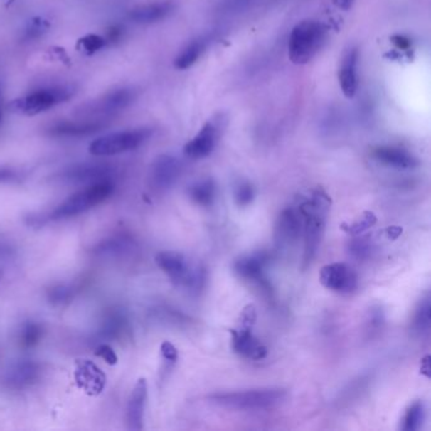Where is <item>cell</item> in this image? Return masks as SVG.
Masks as SVG:
<instances>
[{
    "label": "cell",
    "instance_id": "obj_41",
    "mask_svg": "<svg viewBox=\"0 0 431 431\" xmlns=\"http://www.w3.org/2000/svg\"><path fill=\"white\" fill-rule=\"evenodd\" d=\"M14 253V250L11 248L9 244L4 243L0 240V260H6L9 258Z\"/></svg>",
    "mask_w": 431,
    "mask_h": 431
},
{
    "label": "cell",
    "instance_id": "obj_7",
    "mask_svg": "<svg viewBox=\"0 0 431 431\" xmlns=\"http://www.w3.org/2000/svg\"><path fill=\"white\" fill-rule=\"evenodd\" d=\"M134 99L136 91L131 87L115 89L92 102L81 105L76 114V118L108 122L114 115L128 108L132 102H134Z\"/></svg>",
    "mask_w": 431,
    "mask_h": 431
},
{
    "label": "cell",
    "instance_id": "obj_38",
    "mask_svg": "<svg viewBox=\"0 0 431 431\" xmlns=\"http://www.w3.org/2000/svg\"><path fill=\"white\" fill-rule=\"evenodd\" d=\"M255 318H257V315H255V307H253V305L245 307L243 312H242V326L252 328L253 324H255Z\"/></svg>",
    "mask_w": 431,
    "mask_h": 431
},
{
    "label": "cell",
    "instance_id": "obj_26",
    "mask_svg": "<svg viewBox=\"0 0 431 431\" xmlns=\"http://www.w3.org/2000/svg\"><path fill=\"white\" fill-rule=\"evenodd\" d=\"M425 405L417 401L410 406L406 414L403 416L401 430L416 431L420 429L425 421Z\"/></svg>",
    "mask_w": 431,
    "mask_h": 431
},
{
    "label": "cell",
    "instance_id": "obj_19",
    "mask_svg": "<svg viewBox=\"0 0 431 431\" xmlns=\"http://www.w3.org/2000/svg\"><path fill=\"white\" fill-rule=\"evenodd\" d=\"M175 11V3L172 0H156L152 3L134 6L129 11L128 17L137 24H152L165 21Z\"/></svg>",
    "mask_w": 431,
    "mask_h": 431
},
{
    "label": "cell",
    "instance_id": "obj_1",
    "mask_svg": "<svg viewBox=\"0 0 431 431\" xmlns=\"http://www.w3.org/2000/svg\"><path fill=\"white\" fill-rule=\"evenodd\" d=\"M331 199L323 188H314L312 195L300 205L304 229V257L302 267L307 268L314 261L323 240Z\"/></svg>",
    "mask_w": 431,
    "mask_h": 431
},
{
    "label": "cell",
    "instance_id": "obj_22",
    "mask_svg": "<svg viewBox=\"0 0 431 431\" xmlns=\"http://www.w3.org/2000/svg\"><path fill=\"white\" fill-rule=\"evenodd\" d=\"M127 329H128V319L125 312L122 309L114 307L109 309L108 312L104 314L99 334L104 339L115 341L122 338Z\"/></svg>",
    "mask_w": 431,
    "mask_h": 431
},
{
    "label": "cell",
    "instance_id": "obj_8",
    "mask_svg": "<svg viewBox=\"0 0 431 431\" xmlns=\"http://www.w3.org/2000/svg\"><path fill=\"white\" fill-rule=\"evenodd\" d=\"M319 280L324 287L339 294H351L358 287L357 273L352 267L341 262L324 266L319 273Z\"/></svg>",
    "mask_w": 431,
    "mask_h": 431
},
{
    "label": "cell",
    "instance_id": "obj_28",
    "mask_svg": "<svg viewBox=\"0 0 431 431\" xmlns=\"http://www.w3.org/2000/svg\"><path fill=\"white\" fill-rule=\"evenodd\" d=\"M376 223H377V216H376L375 213H372V211H363L354 220V223H352V224L343 223L341 228V230H344V232L351 234L353 237H356V235H359V234L366 232L369 228L373 227Z\"/></svg>",
    "mask_w": 431,
    "mask_h": 431
},
{
    "label": "cell",
    "instance_id": "obj_4",
    "mask_svg": "<svg viewBox=\"0 0 431 431\" xmlns=\"http://www.w3.org/2000/svg\"><path fill=\"white\" fill-rule=\"evenodd\" d=\"M287 398V391L284 388H255L245 391L220 392L211 395V403L227 409L239 411H258L272 409Z\"/></svg>",
    "mask_w": 431,
    "mask_h": 431
},
{
    "label": "cell",
    "instance_id": "obj_43",
    "mask_svg": "<svg viewBox=\"0 0 431 431\" xmlns=\"http://www.w3.org/2000/svg\"><path fill=\"white\" fill-rule=\"evenodd\" d=\"M1 118H3V105H1V90H0V123H1Z\"/></svg>",
    "mask_w": 431,
    "mask_h": 431
},
{
    "label": "cell",
    "instance_id": "obj_35",
    "mask_svg": "<svg viewBox=\"0 0 431 431\" xmlns=\"http://www.w3.org/2000/svg\"><path fill=\"white\" fill-rule=\"evenodd\" d=\"M94 354H95L97 357L104 359V361H105L107 363L110 364V366L118 363V356H117V353L114 352L113 348L108 346V344H100V346H97V348H95Z\"/></svg>",
    "mask_w": 431,
    "mask_h": 431
},
{
    "label": "cell",
    "instance_id": "obj_10",
    "mask_svg": "<svg viewBox=\"0 0 431 431\" xmlns=\"http://www.w3.org/2000/svg\"><path fill=\"white\" fill-rule=\"evenodd\" d=\"M43 373L42 364L32 359H22L11 364L4 375V385L14 391L26 390L41 380Z\"/></svg>",
    "mask_w": 431,
    "mask_h": 431
},
{
    "label": "cell",
    "instance_id": "obj_11",
    "mask_svg": "<svg viewBox=\"0 0 431 431\" xmlns=\"http://www.w3.org/2000/svg\"><path fill=\"white\" fill-rule=\"evenodd\" d=\"M268 263V255L265 252L244 255L234 263V271L239 277L250 284H255L263 291L270 292L271 286L265 273V267Z\"/></svg>",
    "mask_w": 431,
    "mask_h": 431
},
{
    "label": "cell",
    "instance_id": "obj_42",
    "mask_svg": "<svg viewBox=\"0 0 431 431\" xmlns=\"http://www.w3.org/2000/svg\"><path fill=\"white\" fill-rule=\"evenodd\" d=\"M354 1H356V0H333L335 6L339 8L341 11H349V9L352 8L353 4H354Z\"/></svg>",
    "mask_w": 431,
    "mask_h": 431
},
{
    "label": "cell",
    "instance_id": "obj_24",
    "mask_svg": "<svg viewBox=\"0 0 431 431\" xmlns=\"http://www.w3.org/2000/svg\"><path fill=\"white\" fill-rule=\"evenodd\" d=\"M206 48V42L203 40H193L182 48L176 58L174 60V66L176 70L183 71L198 63Z\"/></svg>",
    "mask_w": 431,
    "mask_h": 431
},
{
    "label": "cell",
    "instance_id": "obj_18",
    "mask_svg": "<svg viewBox=\"0 0 431 431\" xmlns=\"http://www.w3.org/2000/svg\"><path fill=\"white\" fill-rule=\"evenodd\" d=\"M229 331L232 334L233 351L237 354L253 361L266 358L268 351L266 346L252 334V328L242 326L239 329H230Z\"/></svg>",
    "mask_w": 431,
    "mask_h": 431
},
{
    "label": "cell",
    "instance_id": "obj_36",
    "mask_svg": "<svg viewBox=\"0 0 431 431\" xmlns=\"http://www.w3.org/2000/svg\"><path fill=\"white\" fill-rule=\"evenodd\" d=\"M161 354L165 359L166 362L170 363H176L179 359V352H177L176 346H174L170 341H164L161 344Z\"/></svg>",
    "mask_w": 431,
    "mask_h": 431
},
{
    "label": "cell",
    "instance_id": "obj_29",
    "mask_svg": "<svg viewBox=\"0 0 431 431\" xmlns=\"http://www.w3.org/2000/svg\"><path fill=\"white\" fill-rule=\"evenodd\" d=\"M430 312V299L427 297L425 300L421 301L420 305H419L417 310L415 312L413 328H414L415 331H417L419 334L429 333L431 321Z\"/></svg>",
    "mask_w": 431,
    "mask_h": 431
},
{
    "label": "cell",
    "instance_id": "obj_44",
    "mask_svg": "<svg viewBox=\"0 0 431 431\" xmlns=\"http://www.w3.org/2000/svg\"><path fill=\"white\" fill-rule=\"evenodd\" d=\"M1 275H3V273L0 272V278H1Z\"/></svg>",
    "mask_w": 431,
    "mask_h": 431
},
{
    "label": "cell",
    "instance_id": "obj_17",
    "mask_svg": "<svg viewBox=\"0 0 431 431\" xmlns=\"http://www.w3.org/2000/svg\"><path fill=\"white\" fill-rule=\"evenodd\" d=\"M358 61L359 51L356 46L348 47L341 58L338 80L344 97L352 99L358 91Z\"/></svg>",
    "mask_w": 431,
    "mask_h": 431
},
{
    "label": "cell",
    "instance_id": "obj_34",
    "mask_svg": "<svg viewBox=\"0 0 431 431\" xmlns=\"http://www.w3.org/2000/svg\"><path fill=\"white\" fill-rule=\"evenodd\" d=\"M348 250L354 258L364 260L371 255L372 244L369 242L368 238H366V237L354 238L348 244Z\"/></svg>",
    "mask_w": 431,
    "mask_h": 431
},
{
    "label": "cell",
    "instance_id": "obj_9",
    "mask_svg": "<svg viewBox=\"0 0 431 431\" xmlns=\"http://www.w3.org/2000/svg\"><path fill=\"white\" fill-rule=\"evenodd\" d=\"M114 167L107 162H84L71 166L61 172L60 179L68 183H95L112 180Z\"/></svg>",
    "mask_w": 431,
    "mask_h": 431
},
{
    "label": "cell",
    "instance_id": "obj_32",
    "mask_svg": "<svg viewBox=\"0 0 431 431\" xmlns=\"http://www.w3.org/2000/svg\"><path fill=\"white\" fill-rule=\"evenodd\" d=\"M48 27H50V24H48V22H47L46 19H43V18H33V19L28 23L27 28H26V33H24L23 40L28 41V42L38 40V38H41V37L47 32Z\"/></svg>",
    "mask_w": 431,
    "mask_h": 431
},
{
    "label": "cell",
    "instance_id": "obj_30",
    "mask_svg": "<svg viewBox=\"0 0 431 431\" xmlns=\"http://www.w3.org/2000/svg\"><path fill=\"white\" fill-rule=\"evenodd\" d=\"M74 286L68 284H58L52 286L51 289L47 291V299L55 307L65 305L73 300L75 296Z\"/></svg>",
    "mask_w": 431,
    "mask_h": 431
},
{
    "label": "cell",
    "instance_id": "obj_39",
    "mask_svg": "<svg viewBox=\"0 0 431 431\" xmlns=\"http://www.w3.org/2000/svg\"><path fill=\"white\" fill-rule=\"evenodd\" d=\"M19 180L17 171L11 169H0V182H13Z\"/></svg>",
    "mask_w": 431,
    "mask_h": 431
},
{
    "label": "cell",
    "instance_id": "obj_12",
    "mask_svg": "<svg viewBox=\"0 0 431 431\" xmlns=\"http://www.w3.org/2000/svg\"><path fill=\"white\" fill-rule=\"evenodd\" d=\"M182 165L180 159L171 154H161L154 159L151 172L149 182L156 191H165L172 188L181 175Z\"/></svg>",
    "mask_w": 431,
    "mask_h": 431
},
{
    "label": "cell",
    "instance_id": "obj_13",
    "mask_svg": "<svg viewBox=\"0 0 431 431\" xmlns=\"http://www.w3.org/2000/svg\"><path fill=\"white\" fill-rule=\"evenodd\" d=\"M220 134V119L206 122L196 136L183 147V154L191 159L208 157L214 151Z\"/></svg>",
    "mask_w": 431,
    "mask_h": 431
},
{
    "label": "cell",
    "instance_id": "obj_27",
    "mask_svg": "<svg viewBox=\"0 0 431 431\" xmlns=\"http://www.w3.org/2000/svg\"><path fill=\"white\" fill-rule=\"evenodd\" d=\"M43 336V326L40 323L36 321H28L23 325L21 334H19V341L21 346L26 349L33 348L40 343Z\"/></svg>",
    "mask_w": 431,
    "mask_h": 431
},
{
    "label": "cell",
    "instance_id": "obj_14",
    "mask_svg": "<svg viewBox=\"0 0 431 431\" xmlns=\"http://www.w3.org/2000/svg\"><path fill=\"white\" fill-rule=\"evenodd\" d=\"M75 381L87 395L97 396L105 388L107 376L90 359H78L75 363Z\"/></svg>",
    "mask_w": 431,
    "mask_h": 431
},
{
    "label": "cell",
    "instance_id": "obj_5",
    "mask_svg": "<svg viewBox=\"0 0 431 431\" xmlns=\"http://www.w3.org/2000/svg\"><path fill=\"white\" fill-rule=\"evenodd\" d=\"M75 89L70 85L42 86L11 102L9 108L18 114L33 117L48 112L74 97Z\"/></svg>",
    "mask_w": 431,
    "mask_h": 431
},
{
    "label": "cell",
    "instance_id": "obj_37",
    "mask_svg": "<svg viewBox=\"0 0 431 431\" xmlns=\"http://www.w3.org/2000/svg\"><path fill=\"white\" fill-rule=\"evenodd\" d=\"M124 36V27L120 26V24H113L107 29V33H105V41H107V45L108 43H117L119 42Z\"/></svg>",
    "mask_w": 431,
    "mask_h": 431
},
{
    "label": "cell",
    "instance_id": "obj_6",
    "mask_svg": "<svg viewBox=\"0 0 431 431\" xmlns=\"http://www.w3.org/2000/svg\"><path fill=\"white\" fill-rule=\"evenodd\" d=\"M151 136L152 129L149 128H134L127 131L114 132L94 139L89 146V152L97 157H109L131 152L147 142Z\"/></svg>",
    "mask_w": 431,
    "mask_h": 431
},
{
    "label": "cell",
    "instance_id": "obj_21",
    "mask_svg": "<svg viewBox=\"0 0 431 431\" xmlns=\"http://www.w3.org/2000/svg\"><path fill=\"white\" fill-rule=\"evenodd\" d=\"M147 381L139 378L127 405V424L131 430H142L144 408L147 401Z\"/></svg>",
    "mask_w": 431,
    "mask_h": 431
},
{
    "label": "cell",
    "instance_id": "obj_31",
    "mask_svg": "<svg viewBox=\"0 0 431 431\" xmlns=\"http://www.w3.org/2000/svg\"><path fill=\"white\" fill-rule=\"evenodd\" d=\"M105 46H107V41L102 36L90 33L86 34L78 41L76 48L81 53L91 56V55H95L97 52L102 50Z\"/></svg>",
    "mask_w": 431,
    "mask_h": 431
},
{
    "label": "cell",
    "instance_id": "obj_3",
    "mask_svg": "<svg viewBox=\"0 0 431 431\" xmlns=\"http://www.w3.org/2000/svg\"><path fill=\"white\" fill-rule=\"evenodd\" d=\"M113 193L114 183L112 180L90 183L84 190H80L74 195H71L68 199L63 201V204L58 205L47 216L33 220L43 223L47 220H63L68 218H75L102 204L105 200H108Z\"/></svg>",
    "mask_w": 431,
    "mask_h": 431
},
{
    "label": "cell",
    "instance_id": "obj_2",
    "mask_svg": "<svg viewBox=\"0 0 431 431\" xmlns=\"http://www.w3.org/2000/svg\"><path fill=\"white\" fill-rule=\"evenodd\" d=\"M328 32V27L319 21L307 19L297 23L289 34V61L295 65L310 63L325 45Z\"/></svg>",
    "mask_w": 431,
    "mask_h": 431
},
{
    "label": "cell",
    "instance_id": "obj_40",
    "mask_svg": "<svg viewBox=\"0 0 431 431\" xmlns=\"http://www.w3.org/2000/svg\"><path fill=\"white\" fill-rule=\"evenodd\" d=\"M392 42L398 46L400 50H408V48H410V46H411V41H410L408 37L400 36V34L393 36V37H392Z\"/></svg>",
    "mask_w": 431,
    "mask_h": 431
},
{
    "label": "cell",
    "instance_id": "obj_16",
    "mask_svg": "<svg viewBox=\"0 0 431 431\" xmlns=\"http://www.w3.org/2000/svg\"><path fill=\"white\" fill-rule=\"evenodd\" d=\"M302 230V216L295 208L284 209L276 221L275 238L278 247H289L300 238Z\"/></svg>",
    "mask_w": 431,
    "mask_h": 431
},
{
    "label": "cell",
    "instance_id": "obj_20",
    "mask_svg": "<svg viewBox=\"0 0 431 431\" xmlns=\"http://www.w3.org/2000/svg\"><path fill=\"white\" fill-rule=\"evenodd\" d=\"M372 156L382 165L390 166L398 170H411L419 166V161L414 154L395 146H378L373 148Z\"/></svg>",
    "mask_w": 431,
    "mask_h": 431
},
{
    "label": "cell",
    "instance_id": "obj_15",
    "mask_svg": "<svg viewBox=\"0 0 431 431\" xmlns=\"http://www.w3.org/2000/svg\"><path fill=\"white\" fill-rule=\"evenodd\" d=\"M107 122L102 120L80 119L60 120L52 123L47 128V133L52 137H63V138H80L95 134L102 131L107 127Z\"/></svg>",
    "mask_w": 431,
    "mask_h": 431
},
{
    "label": "cell",
    "instance_id": "obj_33",
    "mask_svg": "<svg viewBox=\"0 0 431 431\" xmlns=\"http://www.w3.org/2000/svg\"><path fill=\"white\" fill-rule=\"evenodd\" d=\"M255 188L252 186V183H250V182H242L235 188L234 200H235V204L240 206V208L248 206L255 200Z\"/></svg>",
    "mask_w": 431,
    "mask_h": 431
},
{
    "label": "cell",
    "instance_id": "obj_23",
    "mask_svg": "<svg viewBox=\"0 0 431 431\" xmlns=\"http://www.w3.org/2000/svg\"><path fill=\"white\" fill-rule=\"evenodd\" d=\"M133 248L134 240L131 237L125 234H117L102 240L97 247H94L92 253L100 258H117L129 253Z\"/></svg>",
    "mask_w": 431,
    "mask_h": 431
},
{
    "label": "cell",
    "instance_id": "obj_25",
    "mask_svg": "<svg viewBox=\"0 0 431 431\" xmlns=\"http://www.w3.org/2000/svg\"><path fill=\"white\" fill-rule=\"evenodd\" d=\"M188 196L195 204L200 206H211L216 196V182L211 179H205L201 181L195 182L188 188Z\"/></svg>",
    "mask_w": 431,
    "mask_h": 431
}]
</instances>
